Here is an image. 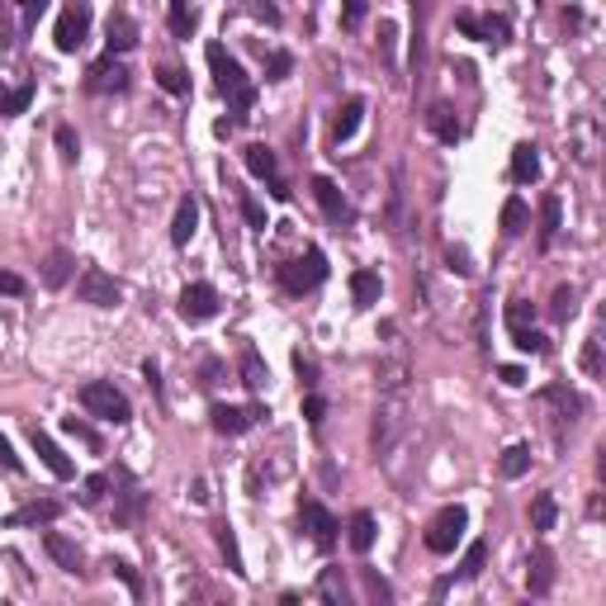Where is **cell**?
I'll use <instances>...</instances> for the list:
<instances>
[{
  "label": "cell",
  "instance_id": "obj_1",
  "mask_svg": "<svg viewBox=\"0 0 606 606\" xmlns=\"http://www.w3.org/2000/svg\"><path fill=\"white\" fill-rule=\"evenodd\" d=\"M209 72H214V81H218V90L228 95L232 114H237V119L252 114V105H256V86L246 81L242 62L232 58V52H228L223 43H209Z\"/></svg>",
  "mask_w": 606,
  "mask_h": 606
},
{
  "label": "cell",
  "instance_id": "obj_2",
  "mask_svg": "<svg viewBox=\"0 0 606 606\" xmlns=\"http://www.w3.org/2000/svg\"><path fill=\"white\" fill-rule=\"evenodd\" d=\"M81 408L90 412V417H100V422H114L123 426L133 417V403L123 398L109 379H90V384H81Z\"/></svg>",
  "mask_w": 606,
  "mask_h": 606
},
{
  "label": "cell",
  "instance_id": "obj_3",
  "mask_svg": "<svg viewBox=\"0 0 606 606\" xmlns=\"http://www.w3.org/2000/svg\"><path fill=\"white\" fill-rule=\"evenodd\" d=\"M464 526H470V512H464L460 502L440 507L431 517V526H426V549H431V555H450V549L464 540Z\"/></svg>",
  "mask_w": 606,
  "mask_h": 606
},
{
  "label": "cell",
  "instance_id": "obj_4",
  "mask_svg": "<svg viewBox=\"0 0 606 606\" xmlns=\"http://www.w3.org/2000/svg\"><path fill=\"white\" fill-rule=\"evenodd\" d=\"M90 38V5L86 0H72V5L58 15V29H52V43H58V52H81Z\"/></svg>",
  "mask_w": 606,
  "mask_h": 606
},
{
  "label": "cell",
  "instance_id": "obj_5",
  "mask_svg": "<svg viewBox=\"0 0 606 606\" xmlns=\"http://www.w3.org/2000/svg\"><path fill=\"white\" fill-rule=\"evenodd\" d=\"M322 280H327V256L318 252V246H308V256H303V260L280 266V284L289 289V294H308V289H318Z\"/></svg>",
  "mask_w": 606,
  "mask_h": 606
},
{
  "label": "cell",
  "instance_id": "obj_6",
  "mask_svg": "<svg viewBox=\"0 0 606 606\" xmlns=\"http://www.w3.org/2000/svg\"><path fill=\"white\" fill-rule=\"evenodd\" d=\"M76 299L95 303V308H114V303L123 299V289H119L114 275H105L100 266H86V270H81V280H76Z\"/></svg>",
  "mask_w": 606,
  "mask_h": 606
},
{
  "label": "cell",
  "instance_id": "obj_7",
  "mask_svg": "<svg viewBox=\"0 0 606 606\" xmlns=\"http://www.w3.org/2000/svg\"><path fill=\"white\" fill-rule=\"evenodd\" d=\"M299 526L308 531V540L318 545V549H332V545H337V531H341V526H337V517L327 512L322 502H313V498H308V502H299Z\"/></svg>",
  "mask_w": 606,
  "mask_h": 606
},
{
  "label": "cell",
  "instance_id": "obj_8",
  "mask_svg": "<svg viewBox=\"0 0 606 606\" xmlns=\"http://www.w3.org/2000/svg\"><path fill=\"white\" fill-rule=\"evenodd\" d=\"M86 90H95V95H119V90H128V66H123L114 52H105L100 62L86 66Z\"/></svg>",
  "mask_w": 606,
  "mask_h": 606
},
{
  "label": "cell",
  "instance_id": "obj_9",
  "mask_svg": "<svg viewBox=\"0 0 606 606\" xmlns=\"http://www.w3.org/2000/svg\"><path fill=\"white\" fill-rule=\"evenodd\" d=\"M214 313H218V289L214 284L195 280V284L181 289V318L185 322H209Z\"/></svg>",
  "mask_w": 606,
  "mask_h": 606
},
{
  "label": "cell",
  "instance_id": "obj_10",
  "mask_svg": "<svg viewBox=\"0 0 606 606\" xmlns=\"http://www.w3.org/2000/svg\"><path fill=\"white\" fill-rule=\"evenodd\" d=\"M214 431L218 436H242V431H252V426L266 417V408H228V403H214Z\"/></svg>",
  "mask_w": 606,
  "mask_h": 606
},
{
  "label": "cell",
  "instance_id": "obj_11",
  "mask_svg": "<svg viewBox=\"0 0 606 606\" xmlns=\"http://www.w3.org/2000/svg\"><path fill=\"white\" fill-rule=\"evenodd\" d=\"M29 440H34L38 460L48 464V474H52V478H72V474H76V464L66 460V454H62V446H58V440H52V436L43 431V426H29Z\"/></svg>",
  "mask_w": 606,
  "mask_h": 606
},
{
  "label": "cell",
  "instance_id": "obj_12",
  "mask_svg": "<svg viewBox=\"0 0 606 606\" xmlns=\"http://www.w3.org/2000/svg\"><path fill=\"white\" fill-rule=\"evenodd\" d=\"M555 555H549L545 545H535L531 549V563H526V587H531V597H545L549 587H555Z\"/></svg>",
  "mask_w": 606,
  "mask_h": 606
},
{
  "label": "cell",
  "instance_id": "obj_13",
  "mask_svg": "<svg viewBox=\"0 0 606 606\" xmlns=\"http://www.w3.org/2000/svg\"><path fill=\"white\" fill-rule=\"evenodd\" d=\"M313 199L322 204V214L332 218V223H346V218H351V204H346V195H341L337 181H327V175H313Z\"/></svg>",
  "mask_w": 606,
  "mask_h": 606
},
{
  "label": "cell",
  "instance_id": "obj_14",
  "mask_svg": "<svg viewBox=\"0 0 606 606\" xmlns=\"http://www.w3.org/2000/svg\"><path fill=\"white\" fill-rule=\"evenodd\" d=\"M62 517V502L58 498H38L29 507H19L15 517H5V526H52Z\"/></svg>",
  "mask_w": 606,
  "mask_h": 606
},
{
  "label": "cell",
  "instance_id": "obj_15",
  "mask_svg": "<svg viewBox=\"0 0 606 606\" xmlns=\"http://www.w3.org/2000/svg\"><path fill=\"white\" fill-rule=\"evenodd\" d=\"M199 232V199L185 195L181 204H175V223H171V242L175 246H190V237Z\"/></svg>",
  "mask_w": 606,
  "mask_h": 606
},
{
  "label": "cell",
  "instance_id": "obj_16",
  "mask_svg": "<svg viewBox=\"0 0 606 606\" xmlns=\"http://www.w3.org/2000/svg\"><path fill=\"white\" fill-rule=\"evenodd\" d=\"M361 119H365V100H361V95H351V100L337 109V119H332V143H351L355 128H361Z\"/></svg>",
  "mask_w": 606,
  "mask_h": 606
},
{
  "label": "cell",
  "instance_id": "obj_17",
  "mask_svg": "<svg viewBox=\"0 0 606 606\" xmlns=\"http://www.w3.org/2000/svg\"><path fill=\"white\" fill-rule=\"evenodd\" d=\"M105 43H109V52H133L137 48V24L128 19V15H109V29H105Z\"/></svg>",
  "mask_w": 606,
  "mask_h": 606
},
{
  "label": "cell",
  "instance_id": "obj_18",
  "mask_svg": "<svg viewBox=\"0 0 606 606\" xmlns=\"http://www.w3.org/2000/svg\"><path fill=\"white\" fill-rule=\"evenodd\" d=\"M512 181H517V185L540 181V152H535L531 143H517V147H512Z\"/></svg>",
  "mask_w": 606,
  "mask_h": 606
},
{
  "label": "cell",
  "instance_id": "obj_19",
  "mask_svg": "<svg viewBox=\"0 0 606 606\" xmlns=\"http://www.w3.org/2000/svg\"><path fill=\"white\" fill-rule=\"evenodd\" d=\"M375 535H379V526H375V512H355V517H351L346 540H351L355 555H369V549H375Z\"/></svg>",
  "mask_w": 606,
  "mask_h": 606
},
{
  "label": "cell",
  "instance_id": "obj_20",
  "mask_svg": "<svg viewBox=\"0 0 606 606\" xmlns=\"http://www.w3.org/2000/svg\"><path fill=\"white\" fill-rule=\"evenodd\" d=\"M426 128H431L440 143H460V119H454L450 105H431V109H426Z\"/></svg>",
  "mask_w": 606,
  "mask_h": 606
},
{
  "label": "cell",
  "instance_id": "obj_21",
  "mask_svg": "<svg viewBox=\"0 0 606 606\" xmlns=\"http://www.w3.org/2000/svg\"><path fill=\"white\" fill-rule=\"evenodd\" d=\"M379 294H384V284H379L375 270H355V275H351V299H355V308H375Z\"/></svg>",
  "mask_w": 606,
  "mask_h": 606
},
{
  "label": "cell",
  "instance_id": "obj_22",
  "mask_svg": "<svg viewBox=\"0 0 606 606\" xmlns=\"http://www.w3.org/2000/svg\"><path fill=\"white\" fill-rule=\"evenodd\" d=\"M72 270H76V256L58 246V252L43 260V284H48V289H62L66 280H72Z\"/></svg>",
  "mask_w": 606,
  "mask_h": 606
},
{
  "label": "cell",
  "instance_id": "obj_23",
  "mask_svg": "<svg viewBox=\"0 0 606 606\" xmlns=\"http://www.w3.org/2000/svg\"><path fill=\"white\" fill-rule=\"evenodd\" d=\"M242 161H246V171H252L256 181H266V185L275 181V152L266 143H252V147L242 152Z\"/></svg>",
  "mask_w": 606,
  "mask_h": 606
},
{
  "label": "cell",
  "instance_id": "obj_24",
  "mask_svg": "<svg viewBox=\"0 0 606 606\" xmlns=\"http://www.w3.org/2000/svg\"><path fill=\"white\" fill-rule=\"evenodd\" d=\"M43 545H48V555L58 559V563H62L66 573H81V549H76L72 540H66V535H58V531H48V535H43Z\"/></svg>",
  "mask_w": 606,
  "mask_h": 606
},
{
  "label": "cell",
  "instance_id": "obj_25",
  "mask_svg": "<svg viewBox=\"0 0 606 606\" xmlns=\"http://www.w3.org/2000/svg\"><path fill=\"white\" fill-rule=\"evenodd\" d=\"M214 535H218V549H223L228 569L237 573V578H246V569H242V549H237V531H232L228 521H218V526H214Z\"/></svg>",
  "mask_w": 606,
  "mask_h": 606
},
{
  "label": "cell",
  "instance_id": "obj_26",
  "mask_svg": "<svg viewBox=\"0 0 606 606\" xmlns=\"http://www.w3.org/2000/svg\"><path fill=\"white\" fill-rule=\"evenodd\" d=\"M266 379H270L266 361H260V355H256L252 346H246V351H242V384H246L252 393H260V389H266Z\"/></svg>",
  "mask_w": 606,
  "mask_h": 606
},
{
  "label": "cell",
  "instance_id": "obj_27",
  "mask_svg": "<svg viewBox=\"0 0 606 606\" xmlns=\"http://www.w3.org/2000/svg\"><path fill=\"white\" fill-rule=\"evenodd\" d=\"M171 34L175 38H190V34H195L199 29V15H195V5H190V0H171Z\"/></svg>",
  "mask_w": 606,
  "mask_h": 606
},
{
  "label": "cell",
  "instance_id": "obj_28",
  "mask_svg": "<svg viewBox=\"0 0 606 606\" xmlns=\"http://www.w3.org/2000/svg\"><path fill=\"white\" fill-rule=\"evenodd\" d=\"M375 375H379V389L384 393L403 398V389H408V361H389V365H379Z\"/></svg>",
  "mask_w": 606,
  "mask_h": 606
},
{
  "label": "cell",
  "instance_id": "obj_29",
  "mask_svg": "<svg viewBox=\"0 0 606 606\" xmlns=\"http://www.w3.org/2000/svg\"><path fill=\"white\" fill-rule=\"evenodd\" d=\"M526 470H531V446H507L502 460H498V474L502 478H521Z\"/></svg>",
  "mask_w": 606,
  "mask_h": 606
},
{
  "label": "cell",
  "instance_id": "obj_30",
  "mask_svg": "<svg viewBox=\"0 0 606 606\" xmlns=\"http://www.w3.org/2000/svg\"><path fill=\"white\" fill-rule=\"evenodd\" d=\"M573 313H578V289H573V284H559L555 294H549V318H555V322H569Z\"/></svg>",
  "mask_w": 606,
  "mask_h": 606
},
{
  "label": "cell",
  "instance_id": "obj_31",
  "mask_svg": "<svg viewBox=\"0 0 606 606\" xmlns=\"http://www.w3.org/2000/svg\"><path fill=\"white\" fill-rule=\"evenodd\" d=\"M555 237H559V199L545 195L540 199V246H555Z\"/></svg>",
  "mask_w": 606,
  "mask_h": 606
},
{
  "label": "cell",
  "instance_id": "obj_32",
  "mask_svg": "<svg viewBox=\"0 0 606 606\" xmlns=\"http://www.w3.org/2000/svg\"><path fill=\"white\" fill-rule=\"evenodd\" d=\"M555 517H559L555 498H549V493H540V498L531 502V526H535V531H555Z\"/></svg>",
  "mask_w": 606,
  "mask_h": 606
},
{
  "label": "cell",
  "instance_id": "obj_33",
  "mask_svg": "<svg viewBox=\"0 0 606 606\" xmlns=\"http://www.w3.org/2000/svg\"><path fill=\"white\" fill-rule=\"evenodd\" d=\"M318 597L332 602V606L346 602V583H341V569H322V578H318Z\"/></svg>",
  "mask_w": 606,
  "mask_h": 606
},
{
  "label": "cell",
  "instance_id": "obj_34",
  "mask_svg": "<svg viewBox=\"0 0 606 606\" xmlns=\"http://www.w3.org/2000/svg\"><path fill=\"white\" fill-rule=\"evenodd\" d=\"M484 563H488V545L484 540H474L470 549H464V563H460V578L464 583H474L478 573H484Z\"/></svg>",
  "mask_w": 606,
  "mask_h": 606
},
{
  "label": "cell",
  "instance_id": "obj_35",
  "mask_svg": "<svg viewBox=\"0 0 606 606\" xmlns=\"http://www.w3.org/2000/svg\"><path fill=\"white\" fill-rule=\"evenodd\" d=\"M62 431H66V436H76L81 446H90V450H105V440H100V431H95L90 422H81V417H62Z\"/></svg>",
  "mask_w": 606,
  "mask_h": 606
},
{
  "label": "cell",
  "instance_id": "obj_36",
  "mask_svg": "<svg viewBox=\"0 0 606 606\" xmlns=\"http://www.w3.org/2000/svg\"><path fill=\"white\" fill-rule=\"evenodd\" d=\"M502 232H507V237H517V232H526V204H521L517 195L502 204Z\"/></svg>",
  "mask_w": 606,
  "mask_h": 606
},
{
  "label": "cell",
  "instance_id": "obj_37",
  "mask_svg": "<svg viewBox=\"0 0 606 606\" xmlns=\"http://www.w3.org/2000/svg\"><path fill=\"white\" fill-rule=\"evenodd\" d=\"M157 86L167 90V95H190V76L181 72V66H161V72H157Z\"/></svg>",
  "mask_w": 606,
  "mask_h": 606
},
{
  "label": "cell",
  "instance_id": "obj_38",
  "mask_svg": "<svg viewBox=\"0 0 606 606\" xmlns=\"http://www.w3.org/2000/svg\"><path fill=\"white\" fill-rule=\"evenodd\" d=\"M535 322V308L526 299H512L507 303V332H521V327H531Z\"/></svg>",
  "mask_w": 606,
  "mask_h": 606
},
{
  "label": "cell",
  "instance_id": "obj_39",
  "mask_svg": "<svg viewBox=\"0 0 606 606\" xmlns=\"http://www.w3.org/2000/svg\"><path fill=\"white\" fill-rule=\"evenodd\" d=\"M512 341H517V351H526V355H545V351H549V341L535 332V327H521V332H512Z\"/></svg>",
  "mask_w": 606,
  "mask_h": 606
},
{
  "label": "cell",
  "instance_id": "obj_40",
  "mask_svg": "<svg viewBox=\"0 0 606 606\" xmlns=\"http://www.w3.org/2000/svg\"><path fill=\"white\" fill-rule=\"evenodd\" d=\"M507 34H512V24H507V15H488V19H478V38L507 43Z\"/></svg>",
  "mask_w": 606,
  "mask_h": 606
},
{
  "label": "cell",
  "instance_id": "obj_41",
  "mask_svg": "<svg viewBox=\"0 0 606 606\" xmlns=\"http://www.w3.org/2000/svg\"><path fill=\"white\" fill-rule=\"evenodd\" d=\"M105 493H109V478H105V474H90L86 484H81V502H86V507H100Z\"/></svg>",
  "mask_w": 606,
  "mask_h": 606
},
{
  "label": "cell",
  "instance_id": "obj_42",
  "mask_svg": "<svg viewBox=\"0 0 606 606\" xmlns=\"http://www.w3.org/2000/svg\"><path fill=\"white\" fill-rule=\"evenodd\" d=\"M361 583H365V592H369L375 602H393V587L384 583V578H379L375 569H361Z\"/></svg>",
  "mask_w": 606,
  "mask_h": 606
},
{
  "label": "cell",
  "instance_id": "obj_43",
  "mask_svg": "<svg viewBox=\"0 0 606 606\" xmlns=\"http://www.w3.org/2000/svg\"><path fill=\"white\" fill-rule=\"evenodd\" d=\"M341 24H346V29H361L365 24V0H341Z\"/></svg>",
  "mask_w": 606,
  "mask_h": 606
},
{
  "label": "cell",
  "instance_id": "obj_44",
  "mask_svg": "<svg viewBox=\"0 0 606 606\" xmlns=\"http://www.w3.org/2000/svg\"><path fill=\"white\" fill-rule=\"evenodd\" d=\"M242 218H246L252 228H260V232L270 228V223H266V209H260V199H252V195H242Z\"/></svg>",
  "mask_w": 606,
  "mask_h": 606
},
{
  "label": "cell",
  "instance_id": "obj_45",
  "mask_svg": "<svg viewBox=\"0 0 606 606\" xmlns=\"http://www.w3.org/2000/svg\"><path fill=\"white\" fill-rule=\"evenodd\" d=\"M583 369L587 375H602V341L597 337H587V346H583Z\"/></svg>",
  "mask_w": 606,
  "mask_h": 606
},
{
  "label": "cell",
  "instance_id": "obj_46",
  "mask_svg": "<svg viewBox=\"0 0 606 606\" xmlns=\"http://www.w3.org/2000/svg\"><path fill=\"white\" fill-rule=\"evenodd\" d=\"M303 417H308V426H322V417H327V403L318 393H308L303 398Z\"/></svg>",
  "mask_w": 606,
  "mask_h": 606
},
{
  "label": "cell",
  "instance_id": "obj_47",
  "mask_svg": "<svg viewBox=\"0 0 606 606\" xmlns=\"http://www.w3.org/2000/svg\"><path fill=\"white\" fill-rule=\"evenodd\" d=\"M289 72H294V58H289V52H270V76L266 81H284Z\"/></svg>",
  "mask_w": 606,
  "mask_h": 606
},
{
  "label": "cell",
  "instance_id": "obj_48",
  "mask_svg": "<svg viewBox=\"0 0 606 606\" xmlns=\"http://www.w3.org/2000/svg\"><path fill=\"white\" fill-rule=\"evenodd\" d=\"M0 470H5V474H19V470H24L19 454H15V446H10L5 436H0Z\"/></svg>",
  "mask_w": 606,
  "mask_h": 606
},
{
  "label": "cell",
  "instance_id": "obj_49",
  "mask_svg": "<svg viewBox=\"0 0 606 606\" xmlns=\"http://www.w3.org/2000/svg\"><path fill=\"white\" fill-rule=\"evenodd\" d=\"M52 137H58V152H62V157H66V161H76V133H72V128H66V123H62V128L52 133Z\"/></svg>",
  "mask_w": 606,
  "mask_h": 606
},
{
  "label": "cell",
  "instance_id": "obj_50",
  "mask_svg": "<svg viewBox=\"0 0 606 606\" xmlns=\"http://www.w3.org/2000/svg\"><path fill=\"white\" fill-rule=\"evenodd\" d=\"M446 260H450V270H454V275H470V270H474V266H470V252H464V246H450Z\"/></svg>",
  "mask_w": 606,
  "mask_h": 606
},
{
  "label": "cell",
  "instance_id": "obj_51",
  "mask_svg": "<svg viewBox=\"0 0 606 606\" xmlns=\"http://www.w3.org/2000/svg\"><path fill=\"white\" fill-rule=\"evenodd\" d=\"M29 100H34V90H29V86L10 90V119H15V114H24V109H29Z\"/></svg>",
  "mask_w": 606,
  "mask_h": 606
},
{
  "label": "cell",
  "instance_id": "obj_52",
  "mask_svg": "<svg viewBox=\"0 0 606 606\" xmlns=\"http://www.w3.org/2000/svg\"><path fill=\"white\" fill-rule=\"evenodd\" d=\"M109 569H114V573L123 578V583H128V592H133V597H137V592H143V578H137V573L128 569V563H119V559H114V563H109Z\"/></svg>",
  "mask_w": 606,
  "mask_h": 606
},
{
  "label": "cell",
  "instance_id": "obj_53",
  "mask_svg": "<svg viewBox=\"0 0 606 606\" xmlns=\"http://www.w3.org/2000/svg\"><path fill=\"white\" fill-rule=\"evenodd\" d=\"M498 379L507 384V389H521V384H526V369H521V365H502Z\"/></svg>",
  "mask_w": 606,
  "mask_h": 606
},
{
  "label": "cell",
  "instance_id": "obj_54",
  "mask_svg": "<svg viewBox=\"0 0 606 606\" xmlns=\"http://www.w3.org/2000/svg\"><path fill=\"white\" fill-rule=\"evenodd\" d=\"M393 38H398V29L384 19V24H379V52H384V58H393Z\"/></svg>",
  "mask_w": 606,
  "mask_h": 606
},
{
  "label": "cell",
  "instance_id": "obj_55",
  "mask_svg": "<svg viewBox=\"0 0 606 606\" xmlns=\"http://www.w3.org/2000/svg\"><path fill=\"white\" fill-rule=\"evenodd\" d=\"M0 294H24V280L15 270H0Z\"/></svg>",
  "mask_w": 606,
  "mask_h": 606
},
{
  "label": "cell",
  "instance_id": "obj_56",
  "mask_svg": "<svg viewBox=\"0 0 606 606\" xmlns=\"http://www.w3.org/2000/svg\"><path fill=\"white\" fill-rule=\"evenodd\" d=\"M252 15H256V19H266V24H280V10L266 5V0H252Z\"/></svg>",
  "mask_w": 606,
  "mask_h": 606
},
{
  "label": "cell",
  "instance_id": "obj_57",
  "mask_svg": "<svg viewBox=\"0 0 606 606\" xmlns=\"http://www.w3.org/2000/svg\"><path fill=\"white\" fill-rule=\"evenodd\" d=\"M454 24H460V34H470V38H478V19L470 15V10H460V15H454Z\"/></svg>",
  "mask_w": 606,
  "mask_h": 606
},
{
  "label": "cell",
  "instance_id": "obj_58",
  "mask_svg": "<svg viewBox=\"0 0 606 606\" xmlns=\"http://www.w3.org/2000/svg\"><path fill=\"white\" fill-rule=\"evenodd\" d=\"M24 5V24H34L38 15H43V0H19Z\"/></svg>",
  "mask_w": 606,
  "mask_h": 606
},
{
  "label": "cell",
  "instance_id": "obj_59",
  "mask_svg": "<svg viewBox=\"0 0 606 606\" xmlns=\"http://www.w3.org/2000/svg\"><path fill=\"white\" fill-rule=\"evenodd\" d=\"M143 375H147V384H152V389H161V369H157V365H152V361L143 365Z\"/></svg>",
  "mask_w": 606,
  "mask_h": 606
},
{
  "label": "cell",
  "instance_id": "obj_60",
  "mask_svg": "<svg viewBox=\"0 0 606 606\" xmlns=\"http://www.w3.org/2000/svg\"><path fill=\"white\" fill-rule=\"evenodd\" d=\"M0 119H10V90L0 86Z\"/></svg>",
  "mask_w": 606,
  "mask_h": 606
}]
</instances>
